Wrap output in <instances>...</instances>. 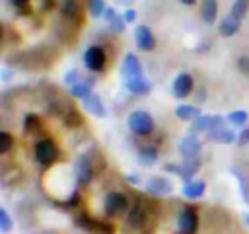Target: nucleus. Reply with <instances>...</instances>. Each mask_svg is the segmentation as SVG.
<instances>
[{
    "label": "nucleus",
    "mask_w": 249,
    "mask_h": 234,
    "mask_svg": "<svg viewBox=\"0 0 249 234\" xmlns=\"http://www.w3.org/2000/svg\"><path fill=\"white\" fill-rule=\"evenodd\" d=\"M126 125H128L130 133H134L136 136H148L154 131V119H152V115L148 111H142V109L132 111L128 115Z\"/></svg>",
    "instance_id": "nucleus-1"
},
{
    "label": "nucleus",
    "mask_w": 249,
    "mask_h": 234,
    "mask_svg": "<svg viewBox=\"0 0 249 234\" xmlns=\"http://www.w3.org/2000/svg\"><path fill=\"white\" fill-rule=\"evenodd\" d=\"M103 211L107 216H124L130 211L126 195L121 191H109L103 201Z\"/></svg>",
    "instance_id": "nucleus-2"
},
{
    "label": "nucleus",
    "mask_w": 249,
    "mask_h": 234,
    "mask_svg": "<svg viewBox=\"0 0 249 234\" xmlns=\"http://www.w3.org/2000/svg\"><path fill=\"white\" fill-rule=\"evenodd\" d=\"M33 154H35V160L41 166H51L58 158V148L51 138H41V140L35 142Z\"/></svg>",
    "instance_id": "nucleus-3"
},
{
    "label": "nucleus",
    "mask_w": 249,
    "mask_h": 234,
    "mask_svg": "<svg viewBox=\"0 0 249 234\" xmlns=\"http://www.w3.org/2000/svg\"><path fill=\"white\" fill-rule=\"evenodd\" d=\"M105 62H107V55H105V49L99 47V45H91L86 53H84V64L88 70L91 72H99L105 68Z\"/></svg>",
    "instance_id": "nucleus-4"
},
{
    "label": "nucleus",
    "mask_w": 249,
    "mask_h": 234,
    "mask_svg": "<svg viewBox=\"0 0 249 234\" xmlns=\"http://www.w3.org/2000/svg\"><path fill=\"white\" fill-rule=\"evenodd\" d=\"M177 230H179V234H196V230H198V213L193 207L183 209V213L177 218Z\"/></svg>",
    "instance_id": "nucleus-5"
},
{
    "label": "nucleus",
    "mask_w": 249,
    "mask_h": 234,
    "mask_svg": "<svg viewBox=\"0 0 249 234\" xmlns=\"http://www.w3.org/2000/svg\"><path fill=\"white\" fill-rule=\"evenodd\" d=\"M134 41H136L138 49L144 51V53H150V51L156 49V37H154L152 29H150L148 25H138V27H136V31H134Z\"/></svg>",
    "instance_id": "nucleus-6"
},
{
    "label": "nucleus",
    "mask_w": 249,
    "mask_h": 234,
    "mask_svg": "<svg viewBox=\"0 0 249 234\" xmlns=\"http://www.w3.org/2000/svg\"><path fill=\"white\" fill-rule=\"evenodd\" d=\"M193 86H195L193 76H191L189 72H181V74H177V78L173 80L171 90H173V96H175V98L183 99V98H187V96L193 92Z\"/></svg>",
    "instance_id": "nucleus-7"
},
{
    "label": "nucleus",
    "mask_w": 249,
    "mask_h": 234,
    "mask_svg": "<svg viewBox=\"0 0 249 234\" xmlns=\"http://www.w3.org/2000/svg\"><path fill=\"white\" fill-rule=\"evenodd\" d=\"M146 191L150 195H156V197H163V195H169L173 191V185L169 179H165L163 176H154L146 181Z\"/></svg>",
    "instance_id": "nucleus-8"
},
{
    "label": "nucleus",
    "mask_w": 249,
    "mask_h": 234,
    "mask_svg": "<svg viewBox=\"0 0 249 234\" xmlns=\"http://www.w3.org/2000/svg\"><path fill=\"white\" fill-rule=\"evenodd\" d=\"M76 177H78V183L80 185H88L93 177V166L89 162V156L88 154H80L78 160H76Z\"/></svg>",
    "instance_id": "nucleus-9"
},
{
    "label": "nucleus",
    "mask_w": 249,
    "mask_h": 234,
    "mask_svg": "<svg viewBox=\"0 0 249 234\" xmlns=\"http://www.w3.org/2000/svg\"><path fill=\"white\" fill-rule=\"evenodd\" d=\"M202 148V142L198 140L196 135H187L179 142V152L183 158H198V152Z\"/></svg>",
    "instance_id": "nucleus-10"
},
{
    "label": "nucleus",
    "mask_w": 249,
    "mask_h": 234,
    "mask_svg": "<svg viewBox=\"0 0 249 234\" xmlns=\"http://www.w3.org/2000/svg\"><path fill=\"white\" fill-rule=\"evenodd\" d=\"M123 76L128 80V78H136V76H142V64L138 60V57L134 53H128L124 55V60H123Z\"/></svg>",
    "instance_id": "nucleus-11"
},
{
    "label": "nucleus",
    "mask_w": 249,
    "mask_h": 234,
    "mask_svg": "<svg viewBox=\"0 0 249 234\" xmlns=\"http://www.w3.org/2000/svg\"><path fill=\"white\" fill-rule=\"evenodd\" d=\"M84 107H86L93 117H99V119L107 117V109H105V105H103V101H101V98H99L97 94H89V96L84 99Z\"/></svg>",
    "instance_id": "nucleus-12"
},
{
    "label": "nucleus",
    "mask_w": 249,
    "mask_h": 234,
    "mask_svg": "<svg viewBox=\"0 0 249 234\" xmlns=\"http://www.w3.org/2000/svg\"><path fill=\"white\" fill-rule=\"evenodd\" d=\"M146 216H148L146 207H144L142 203H136V205L126 213V222H128V226H132V228H140V226H144Z\"/></svg>",
    "instance_id": "nucleus-13"
},
{
    "label": "nucleus",
    "mask_w": 249,
    "mask_h": 234,
    "mask_svg": "<svg viewBox=\"0 0 249 234\" xmlns=\"http://www.w3.org/2000/svg\"><path fill=\"white\" fill-rule=\"evenodd\" d=\"M239 27H241V20H237L235 16H226L222 21H220V25H218V31H220V35L222 37H233L237 31H239Z\"/></svg>",
    "instance_id": "nucleus-14"
},
{
    "label": "nucleus",
    "mask_w": 249,
    "mask_h": 234,
    "mask_svg": "<svg viewBox=\"0 0 249 234\" xmlns=\"http://www.w3.org/2000/svg\"><path fill=\"white\" fill-rule=\"evenodd\" d=\"M126 90H128L130 94H134V96H146V94H150L152 84H150L146 78L136 76V78H128V80H126Z\"/></svg>",
    "instance_id": "nucleus-15"
},
{
    "label": "nucleus",
    "mask_w": 249,
    "mask_h": 234,
    "mask_svg": "<svg viewBox=\"0 0 249 234\" xmlns=\"http://www.w3.org/2000/svg\"><path fill=\"white\" fill-rule=\"evenodd\" d=\"M204 191H206V183L202 179H193V181H187L183 185V191L181 193L187 199H200L204 195Z\"/></svg>",
    "instance_id": "nucleus-16"
},
{
    "label": "nucleus",
    "mask_w": 249,
    "mask_h": 234,
    "mask_svg": "<svg viewBox=\"0 0 249 234\" xmlns=\"http://www.w3.org/2000/svg\"><path fill=\"white\" fill-rule=\"evenodd\" d=\"M198 168H200V160L198 158H185V162L181 164V174H179V177L187 183V181H193V177H195V174L198 172Z\"/></svg>",
    "instance_id": "nucleus-17"
},
{
    "label": "nucleus",
    "mask_w": 249,
    "mask_h": 234,
    "mask_svg": "<svg viewBox=\"0 0 249 234\" xmlns=\"http://www.w3.org/2000/svg\"><path fill=\"white\" fill-rule=\"evenodd\" d=\"M200 16L204 23H214L218 18V0H202Z\"/></svg>",
    "instance_id": "nucleus-18"
},
{
    "label": "nucleus",
    "mask_w": 249,
    "mask_h": 234,
    "mask_svg": "<svg viewBox=\"0 0 249 234\" xmlns=\"http://www.w3.org/2000/svg\"><path fill=\"white\" fill-rule=\"evenodd\" d=\"M158 156H160L158 154V148H154V146H142L138 150V164L150 168V166H154L158 162Z\"/></svg>",
    "instance_id": "nucleus-19"
},
{
    "label": "nucleus",
    "mask_w": 249,
    "mask_h": 234,
    "mask_svg": "<svg viewBox=\"0 0 249 234\" xmlns=\"http://www.w3.org/2000/svg\"><path fill=\"white\" fill-rule=\"evenodd\" d=\"M105 20H107V23H109V27L115 31V33H123L124 31V16H119L113 8H107L105 10Z\"/></svg>",
    "instance_id": "nucleus-20"
},
{
    "label": "nucleus",
    "mask_w": 249,
    "mask_h": 234,
    "mask_svg": "<svg viewBox=\"0 0 249 234\" xmlns=\"http://www.w3.org/2000/svg\"><path fill=\"white\" fill-rule=\"evenodd\" d=\"M198 115H200V109H198L196 105H187V103H183V105H177V107H175V117L181 119V121H195Z\"/></svg>",
    "instance_id": "nucleus-21"
},
{
    "label": "nucleus",
    "mask_w": 249,
    "mask_h": 234,
    "mask_svg": "<svg viewBox=\"0 0 249 234\" xmlns=\"http://www.w3.org/2000/svg\"><path fill=\"white\" fill-rule=\"evenodd\" d=\"M216 115H198L193 121V133H208L214 127Z\"/></svg>",
    "instance_id": "nucleus-22"
},
{
    "label": "nucleus",
    "mask_w": 249,
    "mask_h": 234,
    "mask_svg": "<svg viewBox=\"0 0 249 234\" xmlns=\"http://www.w3.org/2000/svg\"><path fill=\"white\" fill-rule=\"evenodd\" d=\"M74 224H76L78 228L86 230V232H97V220H95V218H91V216H89V214H86V213L78 214V216L74 218Z\"/></svg>",
    "instance_id": "nucleus-23"
},
{
    "label": "nucleus",
    "mask_w": 249,
    "mask_h": 234,
    "mask_svg": "<svg viewBox=\"0 0 249 234\" xmlns=\"http://www.w3.org/2000/svg\"><path fill=\"white\" fill-rule=\"evenodd\" d=\"M93 84H95L93 80H88V82H78V84L70 86V94H72L74 98L86 99V98L91 94V86H93Z\"/></svg>",
    "instance_id": "nucleus-24"
},
{
    "label": "nucleus",
    "mask_w": 249,
    "mask_h": 234,
    "mask_svg": "<svg viewBox=\"0 0 249 234\" xmlns=\"http://www.w3.org/2000/svg\"><path fill=\"white\" fill-rule=\"evenodd\" d=\"M226 119H228V123L233 125V127H243V125H247V121H249V113L243 111V109H237V111H231Z\"/></svg>",
    "instance_id": "nucleus-25"
},
{
    "label": "nucleus",
    "mask_w": 249,
    "mask_h": 234,
    "mask_svg": "<svg viewBox=\"0 0 249 234\" xmlns=\"http://www.w3.org/2000/svg\"><path fill=\"white\" fill-rule=\"evenodd\" d=\"M247 12H249V0H233L231 10H230L231 16H235L237 20H243L247 16Z\"/></svg>",
    "instance_id": "nucleus-26"
},
{
    "label": "nucleus",
    "mask_w": 249,
    "mask_h": 234,
    "mask_svg": "<svg viewBox=\"0 0 249 234\" xmlns=\"http://www.w3.org/2000/svg\"><path fill=\"white\" fill-rule=\"evenodd\" d=\"M60 12H62L64 16H68V18L78 16V12H80L78 0H62V2H60Z\"/></svg>",
    "instance_id": "nucleus-27"
},
{
    "label": "nucleus",
    "mask_w": 249,
    "mask_h": 234,
    "mask_svg": "<svg viewBox=\"0 0 249 234\" xmlns=\"http://www.w3.org/2000/svg\"><path fill=\"white\" fill-rule=\"evenodd\" d=\"M12 146H14L12 135H10L8 131H2V133H0V154H2V156L8 154V152L12 150Z\"/></svg>",
    "instance_id": "nucleus-28"
},
{
    "label": "nucleus",
    "mask_w": 249,
    "mask_h": 234,
    "mask_svg": "<svg viewBox=\"0 0 249 234\" xmlns=\"http://www.w3.org/2000/svg\"><path fill=\"white\" fill-rule=\"evenodd\" d=\"M12 226H14L12 216L8 214V211H6L4 207H0V230H2L4 234H8V232L12 230Z\"/></svg>",
    "instance_id": "nucleus-29"
},
{
    "label": "nucleus",
    "mask_w": 249,
    "mask_h": 234,
    "mask_svg": "<svg viewBox=\"0 0 249 234\" xmlns=\"http://www.w3.org/2000/svg\"><path fill=\"white\" fill-rule=\"evenodd\" d=\"M88 8L93 18H101V14H105V10H107L103 0H88Z\"/></svg>",
    "instance_id": "nucleus-30"
},
{
    "label": "nucleus",
    "mask_w": 249,
    "mask_h": 234,
    "mask_svg": "<svg viewBox=\"0 0 249 234\" xmlns=\"http://www.w3.org/2000/svg\"><path fill=\"white\" fill-rule=\"evenodd\" d=\"M64 123L68 125V127H78L80 123H82V115L78 113V111H74V109H70L66 115H64Z\"/></svg>",
    "instance_id": "nucleus-31"
},
{
    "label": "nucleus",
    "mask_w": 249,
    "mask_h": 234,
    "mask_svg": "<svg viewBox=\"0 0 249 234\" xmlns=\"http://www.w3.org/2000/svg\"><path fill=\"white\" fill-rule=\"evenodd\" d=\"M37 127H39V117L35 113H27L23 119V129L29 133V131H35Z\"/></svg>",
    "instance_id": "nucleus-32"
},
{
    "label": "nucleus",
    "mask_w": 249,
    "mask_h": 234,
    "mask_svg": "<svg viewBox=\"0 0 249 234\" xmlns=\"http://www.w3.org/2000/svg\"><path fill=\"white\" fill-rule=\"evenodd\" d=\"M64 82H66V84H70V86H74V84H78V82H82V80H80V72H78L76 68H72V70H68V72L64 74Z\"/></svg>",
    "instance_id": "nucleus-33"
},
{
    "label": "nucleus",
    "mask_w": 249,
    "mask_h": 234,
    "mask_svg": "<svg viewBox=\"0 0 249 234\" xmlns=\"http://www.w3.org/2000/svg\"><path fill=\"white\" fill-rule=\"evenodd\" d=\"M237 68H239V72L243 76H249V57L247 55H243V57L237 58Z\"/></svg>",
    "instance_id": "nucleus-34"
},
{
    "label": "nucleus",
    "mask_w": 249,
    "mask_h": 234,
    "mask_svg": "<svg viewBox=\"0 0 249 234\" xmlns=\"http://www.w3.org/2000/svg\"><path fill=\"white\" fill-rule=\"evenodd\" d=\"M237 144H239V146H247V144H249V129H243V131L237 135Z\"/></svg>",
    "instance_id": "nucleus-35"
},
{
    "label": "nucleus",
    "mask_w": 249,
    "mask_h": 234,
    "mask_svg": "<svg viewBox=\"0 0 249 234\" xmlns=\"http://www.w3.org/2000/svg\"><path fill=\"white\" fill-rule=\"evenodd\" d=\"M163 170L169 172V174H177V176H179V174H181V164H165Z\"/></svg>",
    "instance_id": "nucleus-36"
},
{
    "label": "nucleus",
    "mask_w": 249,
    "mask_h": 234,
    "mask_svg": "<svg viewBox=\"0 0 249 234\" xmlns=\"http://www.w3.org/2000/svg\"><path fill=\"white\" fill-rule=\"evenodd\" d=\"M123 16H124V21H126V23H132V21L136 20V12H134V10H126Z\"/></svg>",
    "instance_id": "nucleus-37"
},
{
    "label": "nucleus",
    "mask_w": 249,
    "mask_h": 234,
    "mask_svg": "<svg viewBox=\"0 0 249 234\" xmlns=\"http://www.w3.org/2000/svg\"><path fill=\"white\" fill-rule=\"evenodd\" d=\"M27 2H29V0H12V4H14L16 8H23Z\"/></svg>",
    "instance_id": "nucleus-38"
},
{
    "label": "nucleus",
    "mask_w": 249,
    "mask_h": 234,
    "mask_svg": "<svg viewBox=\"0 0 249 234\" xmlns=\"http://www.w3.org/2000/svg\"><path fill=\"white\" fill-rule=\"evenodd\" d=\"M126 179H128L130 183H134V185H138V183H140V177H136V176H132V174H130V176H126Z\"/></svg>",
    "instance_id": "nucleus-39"
},
{
    "label": "nucleus",
    "mask_w": 249,
    "mask_h": 234,
    "mask_svg": "<svg viewBox=\"0 0 249 234\" xmlns=\"http://www.w3.org/2000/svg\"><path fill=\"white\" fill-rule=\"evenodd\" d=\"M179 2H181V4H185V6H193L196 0H179Z\"/></svg>",
    "instance_id": "nucleus-40"
},
{
    "label": "nucleus",
    "mask_w": 249,
    "mask_h": 234,
    "mask_svg": "<svg viewBox=\"0 0 249 234\" xmlns=\"http://www.w3.org/2000/svg\"><path fill=\"white\" fill-rule=\"evenodd\" d=\"M243 220H245V224L249 226V214H245V216H243Z\"/></svg>",
    "instance_id": "nucleus-41"
},
{
    "label": "nucleus",
    "mask_w": 249,
    "mask_h": 234,
    "mask_svg": "<svg viewBox=\"0 0 249 234\" xmlns=\"http://www.w3.org/2000/svg\"><path fill=\"white\" fill-rule=\"evenodd\" d=\"M117 2H121V4H128V2H134V0H117Z\"/></svg>",
    "instance_id": "nucleus-42"
},
{
    "label": "nucleus",
    "mask_w": 249,
    "mask_h": 234,
    "mask_svg": "<svg viewBox=\"0 0 249 234\" xmlns=\"http://www.w3.org/2000/svg\"><path fill=\"white\" fill-rule=\"evenodd\" d=\"M245 201H247V203H249V195H247V197H245Z\"/></svg>",
    "instance_id": "nucleus-43"
}]
</instances>
